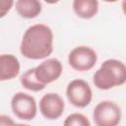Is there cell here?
<instances>
[{
  "mask_svg": "<svg viewBox=\"0 0 126 126\" xmlns=\"http://www.w3.org/2000/svg\"><path fill=\"white\" fill-rule=\"evenodd\" d=\"M20 51L28 59L38 60L48 57L53 51V32L44 24H35L26 30Z\"/></svg>",
  "mask_w": 126,
  "mask_h": 126,
  "instance_id": "obj_1",
  "label": "cell"
},
{
  "mask_svg": "<svg viewBox=\"0 0 126 126\" xmlns=\"http://www.w3.org/2000/svg\"><path fill=\"white\" fill-rule=\"evenodd\" d=\"M94 84L99 90H109L126 83V65L117 59H107L94 74Z\"/></svg>",
  "mask_w": 126,
  "mask_h": 126,
  "instance_id": "obj_2",
  "label": "cell"
},
{
  "mask_svg": "<svg viewBox=\"0 0 126 126\" xmlns=\"http://www.w3.org/2000/svg\"><path fill=\"white\" fill-rule=\"evenodd\" d=\"M93 118L96 126H117L121 120V109L114 101L102 100L95 105Z\"/></svg>",
  "mask_w": 126,
  "mask_h": 126,
  "instance_id": "obj_3",
  "label": "cell"
},
{
  "mask_svg": "<svg viewBox=\"0 0 126 126\" xmlns=\"http://www.w3.org/2000/svg\"><path fill=\"white\" fill-rule=\"evenodd\" d=\"M97 61L96 52L90 46L80 45L73 48L68 55L69 65L76 71H89Z\"/></svg>",
  "mask_w": 126,
  "mask_h": 126,
  "instance_id": "obj_4",
  "label": "cell"
},
{
  "mask_svg": "<svg viewBox=\"0 0 126 126\" xmlns=\"http://www.w3.org/2000/svg\"><path fill=\"white\" fill-rule=\"evenodd\" d=\"M68 100L76 107L83 108L90 104L93 98V92L90 85L82 79L72 80L66 88Z\"/></svg>",
  "mask_w": 126,
  "mask_h": 126,
  "instance_id": "obj_5",
  "label": "cell"
},
{
  "mask_svg": "<svg viewBox=\"0 0 126 126\" xmlns=\"http://www.w3.org/2000/svg\"><path fill=\"white\" fill-rule=\"evenodd\" d=\"M11 108L13 113L20 119L32 120L37 112V104L35 98L26 93H16L11 99Z\"/></svg>",
  "mask_w": 126,
  "mask_h": 126,
  "instance_id": "obj_6",
  "label": "cell"
},
{
  "mask_svg": "<svg viewBox=\"0 0 126 126\" xmlns=\"http://www.w3.org/2000/svg\"><path fill=\"white\" fill-rule=\"evenodd\" d=\"M39 111L46 119H58L64 111L65 103L60 94L56 93H47L39 100Z\"/></svg>",
  "mask_w": 126,
  "mask_h": 126,
  "instance_id": "obj_7",
  "label": "cell"
},
{
  "mask_svg": "<svg viewBox=\"0 0 126 126\" xmlns=\"http://www.w3.org/2000/svg\"><path fill=\"white\" fill-rule=\"evenodd\" d=\"M34 68L36 79L45 86L58 80L63 71L62 63L57 58H47Z\"/></svg>",
  "mask_w": 126,
  "mask_h": 126,
  "instance_id": "obj_8",
  "label": "cell"
},
{
  "mask_svg": "<svg viewBox=\"0 0 126 126\" xmlns=\"http://www.w3.org/2000/svg\"><path fill=\"white\" fill-rule=\"evenodd\" d=\"M21 65L19 59L13 54H2L0 56V80L8 81L16 78L20 73Z\"/></svg>",
  "mask_w": 126,
  "mask_h": 126,
  "instance_id": "obj_9",
  "label": "cell"
},
{
  "mask_svg": "<svg viewBox=\"0 0 126 126\" xmlns=\"http://www.w3.org/2000/svg\"><path fill=\"white\" fill-rule=\"evenodd\" d=\"M16 11L25 19H33L41 12V2L37 0H18L15 3Z\"/></svg>",
  "mask_w": 126,
  "mask_h": 126,
  "instance_id": "obj_10",
  "label": "cell"
},
{
  "mask_svg": "<svg viewBox=\"0 0 126 126\" xmlns=\"http://www.w3.org/2000/svg\"><path fill=\"white\" fill-rule=\"evenodd\" d=\"M72 6L75 14L82 19H91L98 11V2L96 0H74Z\"/></svg>",
  "mask_w": 126,
  "mask_h": 126,
  "instance_id": "obj_11",
  "label": "cell"
},
{
  "mask_svg": "<svg viewBox=\"0 0 126 126\" xmlns=\"http://www.w3.org/2000/svg\"><path fill=\"white\" fill-rule=\"evenodd\" d=\"M21 85L31 92H39L45 88V85L40 83L35 76V68H31L27 70L20 78Z\"/></svg>",
  "mask_w": 126,
  "mask_h": 126,
  "instance_id": "obj_12",
  "label": "cell"
},
{
  "mask_svg": "<svg viewBox=\"0 0 126 126\" xmlns=\"http://www.w3.org/2000/svg\"><path fill=\"white\" fill-rule=\"evenodd\" d=\"M63 126H91V122L86 115L74 112L65 118Z\"/></svg>",
  "mask_w": 126,
  "mask_h": 126,
  "instance_id": "obj_13",
  "label": "cell"
},
{
  "mask_svg": "<svg viewBox=\"0 0 126 126\" xmlns=\"http://www.w3.org/2000/svg\"><path fill=\"white\" fill-rule=\"evenodd\" d=\"M14 1L12 0H2L0 3V17L3 18L11 9V7L13 6Z\"/></svg>",
  "mask_w": 126,
  "mask_h": 126,
  "instance_id": "obj_14",
  "label": "cell"
},
{
  "mask_svg": "<svg viewBox=\"0 0 126 126\" xmlns=\"http://www.w3.org/2000/svg\"><path fill=\"white\" fill-rule=\"evenodd\" d=\"M0 126H17V123L8 115H0Z\"/></svg>",
  "mask_w": 126,
  "mask_h": 126,
  "instance_id": "obj_15",
  "label": "cell"
},
{
  "mask_svg": "<svg viewBox=\"0 0 126 126\" xmlns=\"http://www.w3.org/2000/svg\"><path fill=\"white\" fill-rule=\"evenodd\" d=\"M121 8H122V11H123L124 15L126 16V0H123L121 2Z\"/></svg>",
  "mask_w": 126,
  "mask_h": 126,
  "instance_id": "obj_16",
  "label": "cell"
},
{
  "mask_svg": "<svg viewBox=\"0 0 126 126\" xmlns=\"http://www.w3.org/2000/svg\"><path fill=\"white\" fill-rule=\"evenodd\" d=\"M17 126H31L29 124H22V123H17Z\"/></svg>",
  "mask_w": 126,
  "mask_h": 126,
  "instance_id": "obj_17",
  "label": "cell"
}]
</instances>
